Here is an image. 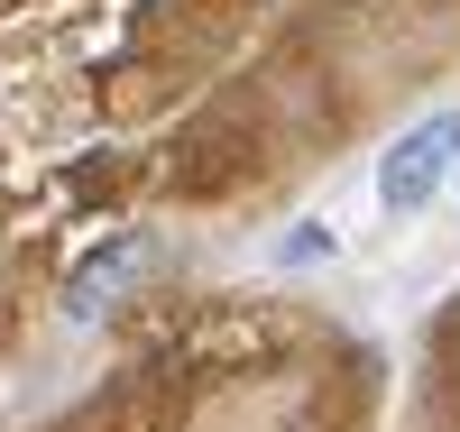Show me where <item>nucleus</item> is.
I'll list each match as a JSON object with an SVG mask.
<instances>
[{
	"label": "nucleus",
	"mask_w": 460,
	"mask_h": 432,
	"mask_svg": "<svg viewBox=\"0 0 460 432\" xmlns=\"http://www.w3.org/2000/svg\"><path fill=\"white\" fill-rule=\"evenodd\" d=\"M451 166H460V110H433V120H414V129L387 147V166H377V193H387V212L433 203Z\"/></svg>",
	"instance_id": "obj_1"
},
{
	"label": "nucleus",
	"mask_w": 460,
	"mask_h": 432,
	"mask_svg": "<svg viewBox=\"0 0 460 432\" xmlns=\"http://www.w3.org/2000/svg\"><path fill=\"white\" fill-rule=\"evenodd\" d=\"M138 258H147L138 240H120L111 258H84V267H74V286H65V304H74V313H102V295H120V277H129Z\"/></svg>",
	"instance_id": "obj_2"
}]
</instances>
